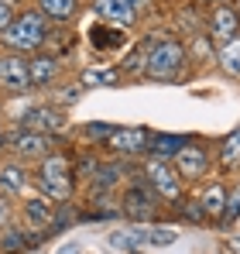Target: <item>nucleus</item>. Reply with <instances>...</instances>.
Returning a JSON list of instances; mask_svg holds the SVG:
<instances>
[{
  "mask_svg": "<svg viewBox=\"0 0 240 254\" xmlns=\"http://www.w3.org/2000/svg\"><path fill=\"white\" fill-rule=\"evenodd\" d=\"M76 182H79L76 165H72V158L62 155V151L48 155V158L38 162L35 172H31V186H35V192H41L45 199H52L55 206H62V203H76Z\"/></svg>",
  "mask_w": 240,
  "mask_h": 254,
  "instance_id": "obj_1",
  "label": "nucleus"
},
{
  "mask_svg": "<svg viewBox=\"0 0 240 254\" xmlns=\"http://www.w3.org/2000/svg\"><path fill=\"white\" fill-rule=\"evenodd\" d=\"M48 35H52V24L38 14V7H28V10H17V17L0 31V48L31 59L35 52L48 48Z\"/></svg>",
  "mask_w": 240,
  "mask_h": 254,
  "instance_id": "obj_2",
  "label": "nucleus"
},
{
  "mask_svg": "<svg viewBox=\"0 0 240 254\" xmlns=\"http://www.w3.org/2000/svg\"><path fill=\"white\" fill-rule=\"evenodd\" d=\"M189 65L192 62H189L185 42H179V38H151L144 79H151V83H185Z\"/></svg>",
  "mask_w": 240,
  "mask_h": 254,
  "instance_id": "obj_3",
  "label": "nucleus"
},
{
  "mask_svg": "<svg viewBox=\"0 0 240 254\" xmlns=\"http://www.w3.org/2000/svg\"><path fill=\"white\" fill-rule=\"evenodd\" d=\"M137 169H141V175L148 179V186L158 192L161 203H168V206L179 210V206L189 199V196H185V182H182V175L175 172L172 162H165V158H151V155H148Z\"/></svg>",
  "mask_w": 240,
  "mask_h": 254,
  "instance_id": "obj_4",
  "label": "nucleus"
},
{
  "mask_svg": "<svg viewBox=\"0 0 240 254\" xmlns=\"http://www.w3.org/2000/svg\"><path fill=\"white\" fill-rule=\"evenodd\" d=\"M158 192L148 186V179L141 175V169H134V182L123 186L120 192V216L134 220V223H155L158 220Z\"/></svg>",
  "mask_w": 240,
  "mask_h": 254,
  "instance_id": "obj_5",
  "label": "nucleus"
},
{
  "mask_svg": "<svg viewBox=\"0 0 240 254\" xmlns=\"http://www.w3.org/2000/svg\"><path fill=\"white\" fill-rule=\"evenodd\" d=\"M55 144H59V137H52V134H38V130H24V127L3 134V148H7V155L17 158V162H24V165H38V162H45L48 155H55V151H59Z\"/></svg>",
  "mask_w": 240,
  "mask_h": 254,
  "instance_id": "obj_6",
  "label": "nucleus"
},
{
  "mask_svg": "<svg viewBox=\"0 0 240 254\" xmlns=\"http://www.w3.org/2000/svg\"><path fill=\"white\" fill-rule=\"evenodd\" d=\"M172 165H175V172L182 175L185 186H189V182H202V179L213 172V151H209V144L189 137V141L182 144V151L172 158Z\"/></svg>",
  "mask_w": 240,
  "mask_h": 254,
  "instance_id": "obj_7",
  "label": "nucleus"
},
{
  "mask_svg": "<svg viewBox=\"0 0 240 254\" xmlns=\"http://www.w3.org/2000/svg\"><path fill=\"white\" fill-rule=\"evenodd\" d=\"M17 127L59 137V134L69 127V117H65V110H62V107H55V103H35V107H28V110L17 117Z\"/></svg>",
  "mask_w": 240,
  "mask_h": 254,
  "instance_id": "obj_8",
  "label": "nucleus"
},
{
  "mask_svg": "<svg viewBox=\"0 0 240 254\" xmlns=\"http://www.w3.org/2000/svg\"><path fill=\"white\" fill-rule=\"evenodd\" d=\"M0 93L3 96H28L31 93V76H28V59L3 52L0 48Z\"/></svg>",
  "mask_w": 240,
  "mask_h": 254,
  "instance_id": "obj_9",
  "label": "nucleus"
},
{
  "mask_svg": "<svg viewBox=\"0 0 240 254\" xmlns=\"http://www.w3.org/2000/svg\"><path fill=\"white\" fill-rule=\"evenodd\" d=\"M151 134H155V130H148V127H117V130L110 134L107 148H110L117 158H127V162H134V158H148Z\"/></svg>",
  "mask_w": 240,
  "mask_h": 254,
  "instance_id": "obj_10",
  "label": "nucleus"
},
{
  "mask_svg": "<svg viewBox=\"0 0 240 254\" xmlns=\"http://www.w3.org/2000/svg\"><path fill=\"white\" fill-rule=\"evenodd\" d=\"M206 35L216 45L230 42V38L240 35V10L230 0H227V3H213V10H209V17H206Z\"/></svg>",
  "mask_w": 240,
  "mask_h": 254,
  "instance_id": "obj_11",
  "label": "nucleus"
},
{
  "mask_svg": "<svg viewBox=\"0 0 240 254\" xmlns=\"http://www.w3.org/2000/svg\"><path fill=\"white\" fill-rule=\"evenodd\" d=\"M31 189V169L17 158H3L0 162V196H10V199H21L24 192Z\"/></svg>",
  "mask_w": 240,
  "mask_h": 254,
  "instance_id": "obj_12",
  "label": "nucleus"
},
{
  "mask_svg": "<svg viewBox=\"0 0 240 254\" xmlns=\"http://www.w3.org/2000/svg\"><path fill=\"white\" fill-rule=\"evenodd\" d=\"M55 203L52 199H45L41 192H35V196H28V199H21V216H24V230H38V234H45L52 223H55Z\"/></svg>",
  "mask_w": 240,
  "mask_h": 254,
  "instance_id": "obj_13",
  "label": "nucleus"
},
{
  "mask_svg": "<svg viewBox=\"0 0 240 254\" xmlns=\"http://www.w3.org/2000/svg\"><path fill=\"white\" fill-rule=\"evenodd\" d=\"M59 72H62V59L55 55V52H35L31 59H28V76H31V89H48V86L59 79Z\"/></svg>",
  "mask_w": 240,
  "mask_h": 254,
  "instance_id": "obj_14",
  "label": "nucleus"
},
{
  "mask_svg": "<svg viewBox=\"0 0 240 254\" xmlns=\"http://www.w3.org/2000/svg\"><path fill=\"white\" fill-rule=\"evenodd\" d=\"M86 38H89V45H93V52H127V48H130L127 28L103 24V21H96V24L86 31Z\"/></svg>",
  "mask_w": 240,
  "mask_h": 254,
  "instance_id": "obj_15",
  "label": "nucleus"
},
{
  "mask_svg": "<svg viewBox=\"0 0 240 254\" xmlns=\"http://www.w3.org/2000/svg\"><path fill=\"white\" fill-rule=\"evenodd\" d=\"M76 83L82 89H114L123 83V72L120 65H103V62H93V65H82L76 72Z\"/></svg>",
  "mask_w": 240,
  "mask_h": 254,
  "instance_id": "obj_16",
  "label": "nucleus"
},
{
  "mask_svg": "<svg viewBox=\"0 0 240 254\" xmlns=\"http://www.w3.org/2000/svg\"><path fill=\"white\" fill-rule=\"evenodd\" d=\"M89 7H93L96 21H103V24H117V28H127V31L141 21V10L123 7V3H117V0H89Z\"/></svg>",
  "mask_w": 240,
  "mask_h": 254,
  "instance_id": "obj_17",
  "label": "nucleus"
},
{
  "mask_svg": "<svg viewBox=\"0 0 240 254\" xmlns=\"http://www.w3.org/2000/svg\"><path fill=\"white\" fill-rule=\"evenodd\" d=\"M35 7H38V14L48 24L65 28V24H72V21L79 17L82 0H35Z\"/></svg>",
  "mask_w": 240,
  "mask_h": 254,
  "instance_id": "obj_18",
  "label": "nucleus"
},
{
  "mask_svg": "<svg viewBox=\"0 0 240 254\" xmlns=\"http://www.w3.org/2000/svg\"><path fill=\"white\" fill-rule=\"evenodd\" d=\"M130 234H134L137 248H168V244L179 241V230L175 227H161V223H148V227L144 223H134Z\"/></svg>",
  "mask_w": 240,
  "mask_h": 254,
  "instance_id": "obj_19",
  "label": "nucleus"
},
{
  "mask_svg": "<svg viewBox=\"0 0 240 254\" xmlns=\"http://www.w3.org/2000/svg\"><path fill=\"white\" fill-rule=\"evenodd\" d=\"M196 199H199L206 220H220L223 210H227V203H230V189L223 182H206L199 192H196Z\"/></svg>",
  "mask_w": 240,
  "mask_h": 254,
  "instance_id": "obj_20",
  "label": "nucleus"
},
{
  "mask_svg": "<svg viewBox=\"0 0 240 254\" xmlns=\"http://www.w3.org/2000/svg\"><path fill=\"white\" fill-rule=\"evenodd\" d=\"M148 38H141V42H134L123 55H120V72H123V79H144V69H148Z\"/></svg>",
  "mask_w": 240,
  "mask_h": 254,
  "instance_id": "obj_21",
  "label": "nucleus"
},
{
  "mask_svg": "<svg viewBox=\"0 0 240 254\" xmlns=\"http://www.w3.org/2000/svg\"><path fill=\"white\" fill-rule=\"evenodd\" d=\"M189 141V134H172V130H155L151 134V148H148V155L151 158H165V162H172L179 151H182V144Z\"/></svg>",
  "mask_w": 240,
  "mask_h": 254,
  "instance_id": "obj_22",
  "label": "nucleus"
},
{
  "mask_svg": "<svg viewBox=\"0 0 240 254\" xmlns=\"http://www.w3.org/2000/svg\"><path fill=\"white\" fill-rule=\"evenodd\" d=\"M216 65H220L223 76L240 79V35H237V38H230V42L216 45Z\"/></svg>",
  "mask_w": 240,
  "mask_h": 254,
  "instance_id": "obj_23",
  "label": "nucleus"
},
{
  "mask_svg": "<svg viewBox=\"0 0 240 254\" xmlns=\"http://www.w3.org/2000/svg\"><path fill=\"white\" fill-rule=\"evenodd\" d=\"M216 165H220L223 172L240 169V127H237V130H230V134L216 144Z\"/></svg>",
  "mask_w": 240,
  "mask_h": 254,
  "instance_id": "obj_24",
  "label": "nucleus"
},
{
  "mask_svg": "<svg viewBox=\"0 0 240 254\" xmlns=\"http://www.w3.org/2000/svg\"><path fill=\"white\" fill-rule=\"evenodd\" d=\"M185 52H189V62L192 65H209V62H216V42L209 38V35H202V31H196L189 42H185Z\"/></svg>",
  "mask_w": 240,
  "mask_h": 254,
  "instance_id": "obj_25",
  "label": "nucleus"
},
{
  "mask_svg": "<svg viewBox=\"0 0 240 254\" xmlns=\"http://www.w3.org/2000/svg\"><path fill=\"white\" fill-rule=\"evenodd\" d=\"M0 251L3 254H24L28 251V230L24 227H7V230H0Z\"/></svg>",
  "mask_w": 240,
  "mask_h": 254,
  "instance_id": "obj_26",
  "label": "nucleus"
},
{
  "mask_svg": "<svg viewBox=\"0 0 240 254\" xmlns=\"http://www.w3.org/2000/svg\"><path fill=\"white\" fill-rule=\"evenodd\" d=\"M107 244H110V248H117V251H130V254H137V241H134L130 227L110 230V234H107Z\"/></svg>",
  "mask_w": 240,
  "mask_h": 254,
  "instance_id": "obj_27",
  "label": "nucleus"
},
{
  "mask_svg": "<svg viewBox=\"0 0 240 254\" xmlns=\"http://www.w3.org/2000/svg\"><path fill=\"white\" fill-rule=\"evenodd\" d=\"M79 96H82V86L79 83H65V86H59V93H55V107L69 110L72 103H79Z\"/></svg>",
  "mask_w": 240,
  "mask_h": 254,
  "instance_id": "obj_28",
  "label": "nucleus"
},
{
  "mask_svg": "<svg viewBox=\"0 0 240 254\" xmlns=\"http://www.w3.org/2000/svg\"><path fill=\"white\" fill-rule=\"evenodd\" d=\"M114 130H117V124H100V121H96V124H82V134H86L93 144H107Z\"/></svg>",
  "mask_w": 240,
  "mask_h": 254,
  "instance_id": "obj_29",
  "label": "nucleus"
},
{
  "mask_svg": "<svg viewBox=\"0 0 240 254\" xmlns=\"http://www.w3.org/2000/svg\"><path fill=\"white\" fill-rule=\"evenodd\" d=\"M72 165H76V175H79V179H82V175H86V179H93V175L100 172V158H96L93 151H86V155H82V158H76Z\"/></svg>",
  "mask_w": 240,
  "mask_h": 254,
  "instance_id": "obj_30",
  "label": "nucleus"
},
{
  "mask_svg": "<svg viewBox=\"0 0 240 254\" xmlns=\"http://www.w3.org/2000/svg\"><path fill=\"white\" fill-rule=\"evenodd\" d=\"M179 210H182V216H185L189 223H206V213H202V206H199V199H196V196H192V199H185Z\"/></svg>",
  "mask_w": 240,
  "mask_h": 254,
  "instance_id": "obj_31",
  "label": "nucleus"
},
{
  "mask_svg": "<svg viewBox=\"0 0 240 254\" xmlns=\"http://www.w3.org/2000/svg\"><path fill=\"white\" fill-rule=\"evenodd\" d=\"M14 220V199L10 196H0V230H7Z\"/></svg>",
  "mask_w": 240,
  "mask_h": 254,
  "instance_id": "obj_32",
  "label": "nucleus"
},
{
  "mask_svg": "<svg viewBox=\"0 0 240 254\" xmlns=\"http://www.w3.org/2000/svg\"><path fill=\"white\" fill-rule=\"evenodd\" d=\"M17 17V3H10V0H0V31L10 24Z\"/></svg>",
  "mask_w": 240,
  "mask_h": 254,
  "instance_id": "obj_33",
  "label": "nucleus"
},
{
  "mask_svg": "<svg viewBox=\"0 0 240 254\" xmlns=\"http://www.w3.org/2000/svg\"><path fill=\"white\" fill-rule=\"evenodd\" d=\"M55 254H79V244H72V241H69V244H62Z\"/></svg>",
  "mask_w": 240,
  "mask_h": 254,
  "instance_id": "obj_34",
  "label": "nucleus"
},
{
  "mask_svg": "<svg viewBox=\"0 0 240 254\" xmlns=\"http://www.w3.org/2000/svg\"><path fill=\"white\" fill-rule=\"evenodd\" d=\"M206 3H227V0H206Z\"/></svg>",
  "mask_w": 240,
  "mask_h": 254,
  "instance_id": "obj_35",
  "label": "nucleus"
},
{
  "mask_svg": "<svg viewBox=\"0 0 240 254\" xmlns=\"http://www.w3.org/2000/svg\"><path fill=\"white\" fill-rule=\"evenodd\" d=\"M0 148H3V130H0Z\"/></svg>",
  "mask_w": 240,
  "mask_h": 254,
  "instance_id": "obj_36",
  "label": "nucleus"
},
{
  "mask_svg": "<svg viewBox=\"0 0 240 254\" xmlns=\"http://www.w3.org/2000/svg\"><path fill=\"white\" fill-rule=\"evenodd\" d=\"M234 244H237V248H240V237H237V241H234Z\"/></svg>",
  "mask_w": 240,
  "mask_h": 254,
  "instance_id": "obj_37",
  "label": "nucleus"
},
{
  "mask_svg": "<svg viewBox=\"0 0 240 254\" xmlns=\"http://www.w3.org/2000/svg\"><path fill=\"white\" fill-rule=\"evenodd\" d=\"M10 3H21V0H10Z\"/></svg>",
  "mask_w": 240,
  "mask_h": 254,
  "instance_id": "obj_38",
  "label": "nucleus"
}]
</instances>
